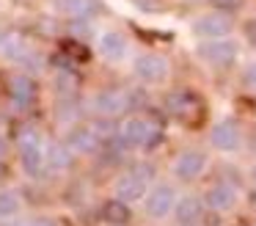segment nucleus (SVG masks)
<instances>
[{
    "mask_svg": "<svg viewBox=\"0 0 256 226\" xmlns=\"http://www.w3.org/2000/svg\"><path fill=\"white\" fill-rule=\"evenodd\" d=\"M174 218H176L179 226H196L201 220V215H204V201H201L198 196H179L176 204H174Z\"/></svg>",
    "mask_w": 256,
    "mask_h": 226,
    "instance_id": "nucleus-14",
    "label": "nucleus"
},
{
    "mask_svg": "<svg viewBox=\"0 0 256 226\" xmlns=\"http://www.w3.org/2000/svg\"><path fill=\"white\" fill-rule=\"evenodd\" d=\"M190 31H193L196 39H223V36H232L234 31V22L228 14L223 11H201L190 20Z\"/></svg>",
    "mask_w": 256,
    "mask_h": 226,
    "instance_id": "nucleus-7",
    "label": "nucleus"
},
{
    "mask_svg": "<svg viewBox=\"0 0 256 226\" xmlns=\"http://www.w3.org/2000/svg\"><path fill=\"white\" fill-rule=\"evenodd\" d=\"M154 135L157 132H154V127H152V121L144 119V116H127V119L122 121V127H118V141L127 149L149 146Z\"/></svg>",
    "mask_w": 256,
    "mask_h": 226,
    "instance_id": "nucleus-10",
    "label": "nucleus"
},
{
    "mask_svg": "<svg viewBox=\"0 0 256 226\" xmlns=\"http://www.w3.org/2000/svg\"><path fill=\"white\" fill-rule=\"evenodd\" d=\"M22 212V196L14 187H0V220H12Z\"/></svg>",
    "mask_w": 256,
    "mask_h": 226,
    "instance_id": "nucleus-17",
    "label": "nucleus"
},
{
    "mask_svg": "<svg viewBox=\"0 0 256 226\" xmlns=\"http://www.w3.org/2000/svg\"><path fill=\"white\" fill-rule=\"evenodd\" d=\"M130 72H132L135 80H140L144 86H162L171 77V64H168L166 55L160 53H135L130 58Z\"/></svg>",
    "mask_w": 256,
    "mask_h": 226,
    "instance_id": "nucleus-4",
    "label": "nucleus"
},
{
    "mask_svg": "<svg viewBox=\"0 0 256 226\" xmlns=\"http://www.w3.org/2000/svg\"><path fill=\"white\" fill-rule=\"evenodd\" d=\"M204 207L212 209V212L218 215H226V212H234L240 204V190L232 185V182H215V185L206 187L204 193Z\"/></svg>",
    "mask_w": 256,
    "mask_h": 226,
    "instance_id": "nucleus-11",
    "label": "nucleus"
},
{
    "mask_svg": "<svg viewBox=\"0 0 256 226\" xmlns=\"http://www.w3.org/2000/svg\"><path fill=\"white\" fill-rule=\"evenodd\" d=\"M127 94L124 91H116V88H108V91H96L91 97V110L102 119H116V116L127 113Z\"/></svg>",
    "mask_w": 256,
    "mask_h": 226,
    "instance_id": "nucleus-12",
    "label": "nucleus"
},
{
    "mask_svg": "<svg viewBox=\"0 0 256 226\" xmlns=\"http://www.w3.org/2000/svg\"><path fill=\"white\" fill-rule=\"evenodd\" d=\"M206 165H210L206 152H201V149H184V152H179L174 157L171 176L179 182H196L198 176H204Z\"/></svg>",
    "mask_w": 256,
    "mask_h": 226,
    "instance_id": "nucleus-9",
    "label": "nucleus"
},
{
    "mask_svg": "<svg viewBox=\"0 0 256 226\" xmlns=\"http://www.w3.org/2000/svg\"><path fill=\"white\" fill-rule=\"evenodd\" d=\"M250 182H254V187H256V163L250 165Z\"/></svg>",
    "mask_w": 256,
    "mask_h": 226,
    "instance_id": "nucleus-24",
    "label": "nucleus"
},
{
    "mask_svg": "<svg viewBox=\"0 0 256 226\" xmlns=\"http://www.w3.org/2000/svg\"><path fill=\"white\" fill-rule=\"evenodd\" d=\"M100 143H102V138L96 135V130L94 127H74L72 132H69V138H66V146L72 149L74 154H94L96 149H100Z\"/></svg>",
    "mask_w": 256,
    "mask_h": 226,
    "instance_id": "nucleus-15",
    "label": "nucleus"
},
{
    "mask_svg": "<svg viewBox=\"0 0 256 226\" xmlns=\"http://www.w3.org/2000/svg\"><path fill=\"white\" fill-rule=\"evenodd\" d=\"M176 198H179V193L171 182H152L146 196L140 198V207H144V215L149 220H166V218H171Z\"/></svg>",
    "mask_w": 256,
    "mask_h": 226,
    "instance_id": "nucleus-6",
    "label": "nucleus"
},
{
    "mask_svg": "<svg viewBox=\"0 0 256 226\" xmlns=\"http://www.w3.org/2000/svg\"><path fill=\"white\" fill-rule=\"evenodd\" d=\"M152 176L154 174H152L149 165H135V168L118 174L116 182H113V196H116V201L127 204V207L130 204H138L146 196V190H149Z\"/></svg>",
    "mask_w": 256,
    "mask_h": 226,
    "instance_id": "nucleus-5",
    "label": "nucleus"
},
{
    "mask_svg": "<svg viewBox=\"0 0 256 226\" xmlns=\"http://www.w3.org/2000/svg\"><path fill=\"white\" fill-rule=\"evenodd\" d=\"M242 83H245V86H248L250 91L256 94V58L245 64V69H242Z\"/></svg>",
    "mask_w": 256,
    "mask_h": 226,
    "instance_id": "nucleus-21",
    "label": "nucleus"
},
{
    "mask_svg": "<svg viewBox=\"0 0 256 226\" xmlns=\"http://www.w3.org/2000/svg\"><path fill=\"white\" fill-rule=\"evenodd\" d=\"M245 143L242 127L234 119H218L210 127V146L220 154H237Z\"/></svg>",
    "mask_w": 256,
    "mask_h": 226,
    "instance_id": "nucleus-8",
    "label": "nucleus"
},
{
    "mask_svg": "<svg viewBox=\"0 0 256 226\" xmlns=\"http://www.w3.org/2000/svg\"><path fill=\"white\" fill-rule=\"evenodd\" d=\"M0 58L14 61V64H28L30 61V47L25 39L14 31H0Z\"/></svg>",
    "mask_w": 256,
    "mask_h": 226,
    "instance_id": "nucleus-13",
    "label": "nucleus"
},
{
    "mask_svg": "<svg viewBox=\"0 0 256 226\" xmlns=\"http://www.w3.org/2000/svg\"><path fill=\"white\" fill-rule=\"evenodd\" d=\"M69 163H72V149L64 146V143L52 141L47 143V154H44V165L50 171H66Z\"/></svg>",
    "mask_w": 256,
    "mask_h": 226,
    "instance_id": "nucleus-16",
    "label": "nucleus"
},
{
    "mask_svg": "<svg viewBox=\"0 0 256 226\" xmlns=\"http://www.w3.org/2000/svg\"><path fill=\"white\" fill-rule=\"evenodd\" d=\"M8 226H30V220H22V218H12V223H8Z\"/></svg>",
    "mask_w": 256,
    "mask_h": 226,
    "instance_id": "nucleus-23",
    "label": "nucleus"
},
{
    "mask_svg": "<svg viewBox=\"0 0 256 226\" xmlns=\"http://www.w3.org/2000/svg\"><path fill=\"white\" fill-rule=\"evenodd\" d=\"M124 212H127V204L116 201V198H113V201L105 207V215H108V220H116V223H122V220H124Z\"/></svg>",
    "mask_w": 256,
    "mask_h": 226,
    "instance_id": "nucleus-20",
    "label": "nucleus"
},
{
    "mask_svg": "<svg viewBox=\"0 0 256 226\" xmlns=\"http://www.w3.org/2000/svg\"><path fill=\"white\" fill-rule=\"evenodd\" d=\"M12 97L17 105H28L30 99H34V80H30L25 72H20V75L12 77Z\"/></svg>",
    "mask_w": 256,
    "mask_h": 226,
    "instance_id": "nucleus-18",
    "label": "nucleus"
},
{
    "mask_svg": "<svg viewBox=\"0 0 256 226\" xmlns=\"http://www.w3.org/2000/svg\"><path fill=\"white\" fill-rule=\"evenodd\" d=\"M196 58L204 66H210V69H228V66H234L240 58V42L232 36L204 39V42L196 47Z\"/></svg>",
    "mask_w": 256,
    "mask_h": 226,
    "instance_id": "nucleus-3",
    "label": "nucleus"
},
{
    "mask_svg": "<svg viewBox=\"0 0 256 226\" xmlns=\"http://www.w3.org/2000/svg\"><path fill=\"white\" fill-rule=\"evenodd\" d=\"M254 204H256V187H254Z\"/></svg>",
    "mask_w": 256,
    "mask_h": 226,
    "instance_id": "nucleus-25",
    "label": "nucleus"
},
{
    "mask_svg": "<svg viewBox=\"0 0 256 226\" xmlns=\"http://www.w3.org/2000/svg\"><path fill=\"white\" fill-rule=\"evenodd\" d=\"M30 226H58V223L50 218H36V220H30Z\"/></svg>",
    "mask_w": 256,
    "mask_h": 226,
    "instance_id": "nucleus-22",
    "label": "nucleus"
},
{
    "mask_svg": "<svg viewBox=\"0 0 256 226\" xmlns=\"http://www.w3.org/2000/svg\"><path fill=\"white\" fill-rule=\"evenodd\" d=\"M44 154H47V141L36 127H25L17 135V157H20V168L25 171V176L36 179L42 176L44 165Z\"/></svg>",
    "mask_w": 256,
    "mask_h": 226,
    "instance_id": "nucleus-1",
    "label": "nucleus"
},
{
    "mask_svg": "<svg viewBox=\"0 0 256 226\" xmlns=\"http://www.w3.org/2000/svg\"><path fill=\"white\" fill-rule=\"evenodd\" d=\"M56 9L61 14H83L88 9V0H56Z\"/></svg>",
    "mask_w": 256,
    "mask_h": 226,
    "instance_id": "nucleus-19",
    "label": "nucleus"
},
{
    "mask_svg": "<svg viewBox=\"0 0 256 226\" xmlns=\"http://www.w3.org/2000/svg\"><path fill=\"white\" fill-rule=\"evenodd\" d=\"M94 50L105 64H113V66L127 64V61L132 58V42H130V36L116 25L100 28V33H96V39H94Z\"/></svg>",
    "mask_w": 256,
    "mask_h": 226,
    "instance_id": "nucleus-2",
    "label": "nucleus"
}]
</instances>
